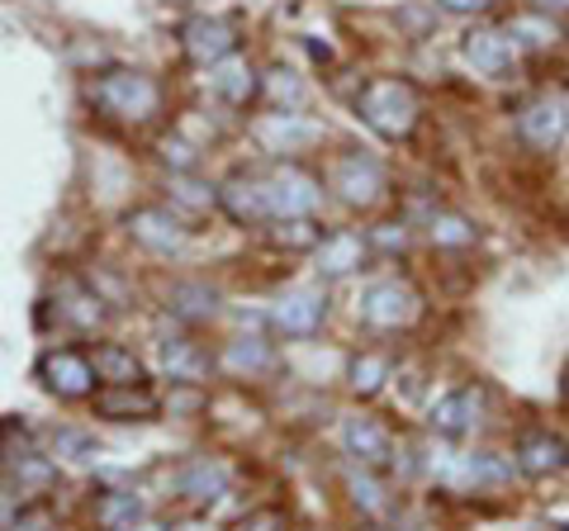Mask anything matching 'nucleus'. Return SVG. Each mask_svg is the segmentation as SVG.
I'll use <instances>...</instances> for the list:
<instances>
[{"instance_id":"obj_1","label":"nucleus","mask_w":569,"mask_h":531,"mask_svg":"<svg viewBox=\"0 0 569 531\" xmlns=\"http://www.w3.org/2000/svg\"><path fill=\"white\" fill-rule=\"evenodd\" d=\"M422 474L432 480L437 489L447 493H479V489H498L512 480V460L493 455V451H451V447H432L422 460Z\"/></svg>"},{"instance_id":"obj_2","label":"nucleus","mask_w":569,"mask_h":531,"mask_svg":"<svg viewBox=\"0 0 569 531\" xmlns=\"http://www.w3.org/2000/svg\"><path fill=\"white\" fill-rule=\"evenodd\" d=\"M91 104L104 119H123V123H148L162 110V91L148 72L138 67H110L91 81Z\"/></svg>"},{"instance_id":"obj_3","label":"nucleus","mask_w":569,"mask_h":531,"mask_svg":"<svg viewBox=\"0 0 569 531\" xmlns=\"http://www.w3.org/2000/svg\"><path fill=\"white\" fill-rule=\"evenodd\" d=\"M356 114H361L380 138H395V143H399V138H408L418 129L422 104H418V91L408 81L380 77V81L361 86V96H356Z\"/></svg>"},{"instance_id":"obj_4","label":"nucleus","mask_w":569,"mask_h":531,"mask_svg":"<svg viewBox=\"0 0 569 531\" xmlns=\"http://www.w3.org/2000/svg\"><path fill=\"white\" fill-rule=\"evenodd\" d=\"M266 181V204H271V219L284 223V219H313L318 204H323V181L309 176L305 167L284 162L276 167L271 176H261Z\"/></svg>"},{"instance_id":"obj_5","label":"nucleus","mask_w":569,"mask_h":531,"mask_svg":"<svg viewBox=\"0 0 569 531\" xmlns=\"http://www.w3.org/2000/svg\"><path fill=\"white\" fill-rule=\"evenodd\" d=\"M328 186L337 190V200H342L347 209H370V204L385 200V167L366 152H347V157L332 162Z\"/></svg>"},{"instance_id":"obj_6","label":"nucleus","mask_w":569,"mask_h":531,"mask_svg":"<svg viewBox=\"0 0 569 531\" xmlns=\"http://www.w3.org/2000/svg\"><path fill=\"white\" fill-rule=\"evenodd\" d=\"M418 318V290L403 280H376L361 294V323L376 332H399Z\"/></svg>"},{"instance_id":"obj_7","label":"nucleus","mask_w":569,"mask_h":531,"mask_svg":"<svg viewBox=\"0 0 569 531\" xmlns=\"http://www.w3.org/2000/svg\"><path fill=\"white\" fill-rule=\"evenodd\" d=\"M39 380L48 394H58V399H91L100 375H96L91 357H81V351H71V347H52L39 357Z\"/></svg>"},{"instance_id":"obj_8","label":"nucleus","mask_w":569,"mask_h":531,"mask_svg":"<svg viewBox=\"0 0 569 531\" xmlns=\"http://www.w3.org/2000/svg\"><path fill=\"white\" fill-rule=\"evenodd\" d=\"M123 233H129L142 252H157V257H171V252H181L186 247V223L171 214V209L162 204H142V209H129L123 214Z\"/></svg>"},{"instance_id":"obj_9","label":"nucleus","mask_w":569,"mask_h":531,"mask_svg":"<svg viewBox=\"0 0 569 531\" xmlns=\"http://www.w3.org/2000/svg\"><path fill=\"white\" fill-rule=\"evenodd\" d=\"M479 422H485V389H475V384L451 389V394H441L432 409H427V428L447 441L479 432Z\"/></svg>"},{"instance_id":"obj_10","label":"nucleus","mask_w":569,"mask_h":531,"mask_svg":"<svg viewBox=\"0 0 569 531\" xmlns=\"http://www.w3.org/2000/svg\"><path fill=\"white\" fill-rule=\"evenodd\" d=\"M266 318H271V328L280 338H313L328 318V294L323 290H284V294H276V304Z\"/></svg>"},{"instance_id":"obj_11","label":"nucleus","mask_w":569,"mask_h":531,"mask_svg":"<svg viewBox=\"0 0 569 531\" xmlns=\"http://www.w3.org/2000/svg\"><path fill=\"white\" fill-rule=\"evenodd\" d=\"M181 48L194 67H213L238 52V29L219 14H194V20L181 24Z\"/></svg>"},{"instance_id":"obj_12","label":"nucleus","mask_w":569,"mask_h":531,"mask_svg":"<svg viewBox=\"0 0 569 531\" xmlns=\"http://www.w3.org/2000/svg\"><path fill=\"white\" fill-rule=\"evenodd\" d=\"M565 133H569V110H565V100L537 96V100H527L522 110H518V138H522L527 148L556 152V148L565 143Z\"/></svg>"},{"instance_id":"obj_13","label":"nucleus","mask_w":569,"mask_h":531,"mask_svg":"<svg viewBox=\"0 0 569 531\" xmlns=\"http://www.w3.org/2000/svg\"><path fill=\"white\" fill-rule=\"evenodd\" d=\"M342 447L356 465H370V470H385L395 460V437H389L380 418H366V413L342 422Z\"/></svg>"},{"instance_id":"obj_14","label":"nucleus","mask_w":569,"mask_h":531,"mask_svg":"<svg viewBox=\"0 0 569 531\" xmlns=\"http://www.w3.org/2000/svg\"><path fill=\"white\" fill-rule=\"evenodd\" d=\"M370 257V238H361L356 228H342V233H332L313 247V271L323 280H347L366 266Z\"/></svg>"},{"instance_id":"obj_15","label":"nucleus","mask_w":569,"mask_h":531,"mask_svg":"<svg viewBox=\"0 0 569 531\" xmlns=\"http://www.w3.org/2000/svg\"><path fill=\"white\" fill-rule=\"evenodd\" d=\"M91 409L110 422H148L162 409V399L148 384H104L100 394H91Z\"/></svg>"},{"instance_id":"obj_16","label":"nucleus","mask_w":569,"mask_h":531,"mask_svg":"<svg viewBox=\"0 0 569 531\" xmlns=\"http://www.w3.org/2000/svg\"><path fill=\"white\" fill-rule=\"evenodd\" d=\"M219 209L233 223H242V228L266 223V219H271V204H266V181H261V176H247V171L228 176V181L219 186Z\"/></svg>"},{"instance_id":"obj_17","label":"nucleus","mask_w":569,"mask_h":531,"mask_svg":"<svg viewBox=\"0 0 569 531\" xmlns=\"http://www.w3.org/2000/svg\"><path fill=\"white\" fill-rule=\"evenodd\" d=\"M176 489H181L190 503H219V499H228V489H233V470L213 455H194L181 465V474H176Z\"/></svg>"},{"instance_id":"obj_18","label":"nucleus","mask_w":569,"mask_h":531,"mask_svg":"<svg viewBox=\"0 0 569 531\" xmlns=\"http://www.w3.org/2000/svg\"><path fill=\"white\" fill-rule=\"evenodd\" d=\"M460 52H466V62L479 77H503L512 67V58H518V48H512V39L503 29H470Z\"/></svg>"},{"instance_id":"obj_19","label":"nucleus","mask_w":569,"mask_h":531,"mask_svg":"<svg viewBox=\"0 0 569 531\" xmlns=\"http://www.w3.org/2000/svg\"><path fill=\"white\" fill-rule=\"evenodd\" d=\"M157 365H162V375L176 384H200L209 375V357L190 338H181V332H176V338H167V332L157 338Z\"/></svg>"},{"instance_id":"obj_20","label":"nucleus","mask_w":569,"mask_h":531,"mask_svg":"<svg viewBox=\"0 0 569 531\" xmlns=\"http://www.w3.org/2000/svg\"><path fill=\"white\" fill-rule=\"evenodd\" d=\"M167 313L176 323H213L219 318V290L209 285V280H176L167 290Z\"/></svg>"},{"instance_id":"obj_21","label":"nucleus","mask_w":569,"mask_h":531,"mask_svg":"<svg viewBox=\"0 0 569 531\" xmlns=\"http://www.w3.org/2000/svg\"><path fill=\"white\" fill-rule=\"evenodd\" d=\"M512 465H518L522 474H531V480H546V474H556V470L569 465V451H565L560 437H550V432H527V437H518Z\"/></svg>"},{"instance_id":"obj_22","label":"nucleus","mask_w":569,"mask_h":531,"mask_svg":"<svg viewBox=\"0 0 569 531\" xmlns=\"http://www.w3.org/2000/svg\"><path fill=\"white\" fill-rule=\"evenodd\" d=\"M0 455H6V470H10V480L20 484V489H29V493H43L52 480H58V465H52V455H43V451H33L29 447V437L20 441V447H0Z\"/></svg>"},{"instance_id":"obj_23","label":"nucleus","mask_w":569,"mask_h":531,"mask_svg":"<svg viewBox=\"0 0 569 531\" xmlns=\"http://www.w3.org/2000/svg\"><path fill=\"white\" fill-rule=\"evenodd\" d=\"M219 365L233 380H252V375H261V370L276 365V347L266 342V338H233V342L219 351Z\"/></svg>"},{"instance_id":"obj_24","label":"nucleus","mask_w":569,"mask_h":531,"mask_svg":"<svg viewBox=\"0 0 569 531\" xmlns=\"http://www.w3.org/2000/svg\"><path fill=\"white\" fill-rule=\"evenodd\" d=\"M209 86H213V96H219V100H228V104H247V100L257 96V86H261V81H257V72H252V62L233 52V58H223V62H213V67H209Z\"/></svg>"},{"instance_id":"obj_25","label":"nucleus","mask_w":569,"mask_h":531,"mask_svg":"<svg viewBox=\"0 0 569 531\" xmlns=\"http://www.w3.org/2000/svg\"><path fill=\"white\" fill-rule=\"evenodd\" d=\"M257 138H261V143L271 148V152H295L299 143H313L318 129H313V123L299 119L295 110H276V114H266V119H261Z\"/></svg>"},{"instance_id":"obj_26","label":"nucleus","mask_w":569,"mask_h":531,"mask_svg":"<svg viewBox=\"0 0 569 531\" xmlns=\"http://www.w3.org/2000/svg\"><path fill=\"white\" fill-rule=\"evenodd\" d=\"M503 33L512 39V48H556L560 43V20L556 14H546V10H522V14H512V20L503 24Z\"/></svg>"},{"instance_id":"obj_27","label":"nucleus","mask_w":569,"mask_h":531,"mask_svg":"<svg viewBox=\"0 0 569 531\" xmlns=\"http://www.w3.org/2000/svg\"><path fill=\"white\" fill-rule=\"evenodd\" d=\"M58 313H62L77 332H96V328H104V318H110L104 299H100L96 290H86V285H62V294H58Z\"/></svg>"},{"instance_id":"obj_28","label":"nucleus","mask_w":569,"mask_h":531,"mask_svg":"<svg viewBox=\"0 0 569 531\" xmlns=\"http://www.w3.org/2000/svg\"><path fill=\"white\" fill-rule=\"evenodd\" d=\"M347 493H351V503L361 508L366 518H389V508H395V499L385 493L380 474L370 470V465H351L347 470Z\"/></svg>"},{"instance_id":"obj_29","label":"nucleus","mask_w":569,"mask_h":531,"mask_svg":"<svg viewBox=\"0 0 569 531\" xmlns=\"http://www.w3.org/2000/svg\"><path fill=\"white\" fill-rule=\"evenodd\" d=\"M91 365H96V375H100L104 384H142V361L133 357L129 347H119V342L96 347Z\"/></svg>"},{"instance_id":"obj_30","label":"nucleus","mask_w":569,"mask_h":531,"mask_svg":"<svg viewBox=\"0 0 569 531\" xmlns=\"http://www.w3.org/2000/svg\"><path fill=\"white\" fill-rule=\"evenodd\" d=\"M389 370H395V361L380 357V351H361V357H351V365H347L351 394L356 399H376L385 389V380H389Z\"/></svg>"},{"instance_id":"obj_31","label":"nucleus","mask_w":569,"mask_h":531,"mask_svg":"<svg viewBox=\"0 0 569 531\" xmlns=\"http://www.w3.org/2000/svg\"><path fill=\"white\" fill-rule=\"evenodd\" d=\"M138 518H142V503H138L133 489H110V493H100V499H96L100 531H129Z\"/></svg>"},{"instance_id":"obj_32","label":"nucleus","mask_w":569,"mask_h":531,"mask_svg":"<svg viewBox=\"0 0 569 531\" xmlns=\"http://www.w3.org/2000/svg\"><path fill=\"white\" fill-rule=\"evenodd\" d=\"M52 460H67V465H96L100 441L77 432V428H58V437H52Z\"/></svg>"},{"instance_id":"obj_33","label":"nucleus","mask_w":569,"mask_h":531,"mask_svg":"<svg viewBox=\"0 0 569 531\" xmlns=\"http://www.w3.org/2000/svg\"><path fill=\"white\" fill-rule=\"evenodd\" d=\"M171 200L176 204H186V209H209V204H219V190H213L209 181H200L194 171H171Z\"/></svg>"},{"instance_id":"obj_34","label":"nucleus","mask_w":569,"mask_h":531,"mask_svg":"<svg viewBox=\"0 0 569 531\" xmlns=\"http://www.w3.org/2000/svg\"><path fill=\"white\" fill-rule=\"evenodd\" d=\"M427 238H432L437 247H470L475 242V223L466 214H432Z\"/></svg>"},{"instance_id":"obj_35","label":"nucleus","mask_w":569,"mask_h":531,"mask_svg":"<svg viewBox=\"0 0 569 531\" xmlns=\"http://www.w3.org/2000/svg\"><path fill=\"white\" fill-rule=\"evenodd\" d=\"M266 91H271V100L284 104V110H295V104L305 100V86L295 81V72H271L266 77Z\"/></svg>"},{"instance_id":"obj_36","label":"nucleus","mask_w":569,"mask_h":531,"mask_svg":"<svg viewBox=\"0 0 569 531\" xmlns=\"http://www.w3.org/2000/svg\"><path fill=\"white\" fill-rule=\"evenodd\" d=\"M276 242H290V247H313L318 242V228L313 219H284L276 228Z\"/></svg>"},{"instance_id":"obj_37","label":"nucleus","mask_w":569,"mask_h":531,"mask_svg":"<svg viewBox=\"0 0 569 531\" xmlns=\"http://www.w3.org/2000/svg\"><path fill=\"white\" fill-rule=\"evenodd\" d=\"M10 531H58V518H52L43 503H33V508L14 512V527H10Z\"/></svg>"},{"instance_id":"obj_38","label":"nucleus","mask_w":569,"mask_h":531,"mask_svg":"<svg viewBox=\"0 0 569 531\" xmlns=\"http://www.w3.org/2000/svg\"><path fill=\"white\" fill-rule=\"evenodd\" d=\"M238 531H290V522H284L280 508H257L238 522Z\"/></svg>"},{"instance_id":"obj_39","label":"nucleus","mask_w":569,"mask_h":531,"mask_svg":"<svg viewBox=\"0 0 569 531\" xmlns=\"http://www.w3.org/2000/svg\"><path fill=\"white\" fill-rule=\"evenodd\" d=\"M162 162H171L176 171H194V152L181 143V138H167V143H162Z\"/></svg>"},{"instance_id":"obj_40","label":"nucleus","mask_w":569,"mask_h":531,"mask_svg":"<svg viewBox=\"0 0 569 531\" xmlns=\"http://www.w3.org/2000/svg\"><path fill=\"white\" fill-rule=\"evenodd\" d=\"M370 242L389 247V252H403V247H408V228H403V223H380V228H376V238H370Z\"/></svg>"},{"instance_id":"obj_41","label":"nucleus","mask_w":569,"mask_h":531,"mask_svg":"<svg viewBox=\"0 0 569 531\" xmlns=\"http://www.w3.org/2000/svg\"><path fill=\"white\" fill-rule=\"evenodd\" d=\"M432 6L447 14H485V10H493V0H432Z\"/></svg>"},{"instance_id":"obj_42","label":"nucleus","mask_w":569,"mask_h":531,"mask_svg":"<svg viewBox=\"0 0 569 531\" xmlns=\"http://www.w3.org/2000/svg\"><path fill=\"white\" fill-rule=\"evenodd\" d=\"M14 512H20L14 493H10V489H0V531H10V527H14Z\"/></svg>"},{"instance_id":"obj_43","label":"nucleus","mask_w":569,"mask_h":531,"mask_svg":"<svg viewBox=\"0 0 569 531\" xmlns=\"http://www.w3.org/2000/svg\"><path fill=\"white\" fill-rule=\"evenodd\" d=\"M531 10H546V14H569V0H531Z\"/></svg>"},{"instance_id":"obj_44","label":"nucleus","mask_w":569,"mask_h":531,"mask_svg":"<svg viewBox=\"0 0 569 531\" xmlns=\"http://www.w3.org/2000/svg\"><path fill=\"white\" fill-rule=\"evenodd\" d=\"M129 531H171V527H167V522H152V518H138Z\"/></svg>"},{"instance_id":"obj_45","label":"nucleus","mask_w":569,"mask_h":531,"mask_svg":"<svg viewBox=\"0 0 569 531\" xmlns=\"http://www.w3.org/2000/svg\"><path fill=\"white\" fill-rule=\"evenodd\" d=\"M171 531H213L209 522H181V527H171Z\"/></svg>"},{"instance_id":"obj_46","label":"nucleus","mask_w":569,"mask_h":531,"mask_svg":"<svg viewBox=\"0 0 569 531\" xmlns=\"http://www.w3.org/2000/svg\"><path fill=\"white\" fill-rule=\"evenodd\" d=\"M565 451H569V441H565Z\"/></svg>"}]
</instances>
